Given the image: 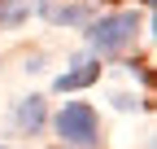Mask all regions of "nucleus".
Returning <instances> with one entry per match:
<instances>
[{
  "mask_svg": "<svg viewBox=\"0 0 157 149\" xmlns=\"http://www.w3.org/2000/svg\"><path fill=\"white\" fill-rule=\"evenodd\" d=\"M52 123H57V136L66 145H74V149H92L101 140V123H96V110L87 101H70Z\"/></svg>",
  "mask_w": 157,
  "mask_h": 149,
  "instance_id": "nucleus-1",
  "label": "nucleus"
},
{
  "mask_svg": "<svg viewBox=\"0 0 157 149\" xmlns=\"http://www.w3.org/2000/svg\"><path fill=\"white\" fill-rule=\"evenodd\" d=\"M135 31H140V18H135V13H109V18H101V22H92L87 40H92L96 53L109 57V53H122L135 40Z\"/></svg>",
  "mask_w": 157,
  "mask_h": 149,
  "instance_id": "nucleus-2",
  "label": "nucleus"
},
{
  "mask_svg": "<svg viewBox=\"0 0 157 149\" xmlns=\"http://www.w3.org/2000/svg\"><path fill=\"white\" fill-rule=\"evenodd\" d=\"M78 70H66V74H57V92H74V88H87L96 74H101V66H92V62H74Z\"/></svg>",
  "mask_w": 157,
  "mask_h": 149,
  "instance_id": "nucleus-3",
  "label": "nucleus"
},
{
  "mask_svg": "<svg viewBox=\"0 0 157 149\" xmlns=\"http://www.w3.org/2000/svg\"><path fill=\"white\" fill-rule=\"evenodd\" d=\"M39 123H44V101L31 97L17 105V127H26V132H39Z\"/></svg>",
  "mask_w": 157,
  "mask_h": 149,
  "instance_id": "nucleus-4",
  "label": "nucleus"
},
{
  "mask_svg": "<svg viewBox=\"0 0 157 149\" xmlns=\"http://www.w3.org/2000/svg\"><path fill=\"white\" fill-rule=\"evenodd\" d=\"M44 13L52 18V22H70V26H74V22H87V18H92V9H87V5H66V9H52L48 0H44Z\"/></svg>",
  "mask_w": 157,
  "mask_h": 149,
  "instance_id": "nucleus-5",
  "label": "nucleus"
},
{
  "mask_svg": "<svg viewBox=\"0 0 157 149\" xmlns=\"http://www.w3.org/2000/svg\"><path fill=\"white\" fill-rule=\"evenodd\" d=\"M22 13H26V0H5V5H0V26L22 22Z\"/></svg>",
  "mask_w": 157,
  "mask_h": 149,
  "instance_id": "nucleus-6",
  "label": "nucleus"
},
{
  "mask_svg": "<svg viewBox=\"0 0 157 149\" xmlns=\"http://www.w3.org/2000/svg\"><path fill=\"white\" fill-rule=\"evenodd\" d=\"M144 5H153V0H144Z\"/></svg>",
  "mask_w": 157,
  "mask_h": 149,
  "instance_id": "nucleus-7",
  "label": "nucleus"
}]
</instances>
